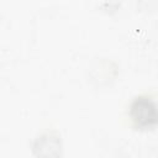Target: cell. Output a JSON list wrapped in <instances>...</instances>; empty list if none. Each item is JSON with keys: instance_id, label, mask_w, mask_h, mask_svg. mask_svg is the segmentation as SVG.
<instances>
[{"instance_id": "1", "label": "cell", "mask_w": 158, "mask_h": 158, "mask_svg": "<svg viewBox=\"0 0 158 158\" xmlns=\"http://www.w3.org/2000/svg\"><path fill=\"white\" fill-rule=\"evenodd\" d=\"M131 109V116L138 126H147L149 121H154V104L147 100V96L136 100Z\"/></svg>"}]
</instances>
